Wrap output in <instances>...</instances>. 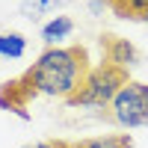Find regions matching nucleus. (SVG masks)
<instances>
[{"label": "nucleus", "instance_id": "1", "mask_svg": "<svg viewBox=\"0 0 148 148\" xmlns=\"http://www.w3.org/2000/svg\"><path fill=\"white\" fill-rule=\"evenodd\" d=\"M86 74H89V53L80 45H68V47H45L39 59L21 74L18 80L3 83L0 89V107L12 110L18 116H27L30 98L36 95H51V98H68L83 86Z\"/></svg>", "mask_w": 148, "mask_h": 148}, {"label": "nucleus", "instance_id": "2", "mask_svg": "<svg viewBox=\"0 0 148 148\" xmlns=\"http://www.w3.org/2000/svg\"><path fill=\"white\" fill-rule=\"evenodd\" d=\"M130 77L125 68H119L113 62H101L98 68H89L86 80L77 92L68 98V107H98V110H110L113 98L119 95V89L125 86Z\"/></svg>", "mask_w": 148, "mask_h": 148}, {"label": "nucleus", "instance_id": "3", "mask_svg": "<svg viewBox=\"0 0 148 148\" xmlns=\"http://www.w3.org/2000/svg\"><path fill=\"white\" fill-rule=\"evenodd\" d=\"M107 116L116 121L119 127H142L148 125V83L142 80H127L119 89V95L113 98Z\"/></svg>", "mask_w": 148, "mask_h": 148}, {"label": "nucleus", "instance_id": "4", "mask_svg": "<svg viewBox=\"0 0 148 148\" xmlns=\"http://www.w3.org/2000/svg\"><path fill=\"white\" fill-rule=\"evenodd\" d=\"M101 45H104V59L119 65V68H125V71L139 62V51L127 39H121V36H104Z\"/></svg>", "mask_w": 148, "mask_h": 148}, {"label": "nucleus", "instance_id": "5", "mask_svg": "<svg viewBox=\"0 0 148 148\" xmlns=\"http://www.w3.org/2000/svg\"><path fill=\"white\" fill-rule=\"evenodd\" d=\"M59 148H133L130 133H113V136H92L80 142H65L59 139Z\"/></svg>", "mask_w": 148, "mask_h": 148}, {"label": "nucleus", "instance_id": "6", "mask_svg": "<svg viewBox=\"0 0 148 148\" xmlns=\"http://www.w3.org/2000/svg\"><path fill=\"white\" fill-rule=\"evenodd\" d=\"M71 33H74V21H71L68 15H53V18L42 27V39H45L47 47H59V42L68 39Z\"/></svg>", "mask_w": 148, "mask_h": 148}, {"label": "nucleus", "instance_id": "7", "mask_svg": "<svg viewBox=\"0 0 148 148\" xmlns=\"http://www.w3.org/2000/svg\"><path fill=\"white\" fill-rule=\"evenodd\" d=\"M104 6H110L119 18L148 21V0H104Z\"/></svg>", "mask_w": 148, "mask_h": 148}, {"label": "nucleus", "instance_id": "8", "mask_svg": "<svg viewBox=\"0 0 148 148\" xmlns=\"http://www.w3.org/2000/svg\"><path fill=\"white\" fill-rule=\"evenodd\" d=\"M24 53H27V39L21 33H0V59H21Z\"/></svg>", "mask_w": 148, "mask_h": 148}, {"label": "nucleus", "instance_id": "9", "mask_svg": "<svg viewBox=\"0 0 148 148\" xmlns=\"http://www.w3.org/2000/svg\"><path fill=\"white\" fill-rule=\"evenodd\" d=\"M24 148H59V139H42V142H30Z\"/></svg>", "mask_w": 148, "mask_h": 148}]
</instances>
